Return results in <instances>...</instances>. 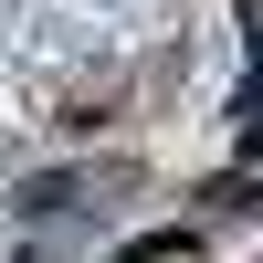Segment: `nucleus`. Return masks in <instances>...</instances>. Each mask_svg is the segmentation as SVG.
<instances>
[{
    "label": "nucleus",
    "mask_w": 263,
    "mask_h": 263,
    "mask_svg": "<svg viewBox=\"0 0 263 263\" xmlns=\"http://www.w3.org/2000/svg\"><path fill=\"white\" fill-rule=\"evenodd\" d=\"M179 0H0V179L158 53Z\"/></svg>",
    "instance_id": "obj_1"
}]
</instances>
